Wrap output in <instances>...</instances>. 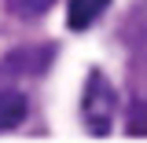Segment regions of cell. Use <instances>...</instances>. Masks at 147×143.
<instances>
[{
	"mask_svg": "<svg viewBox=\"0 0 147 143\" xmlns=\"http://www.w3.org/2000/svg\"><path fill=\"white\" fill-rule=\"evenodd\" d=\"M114 114H118V92L107 81L103 70H92L85 81V95H81V117L88 125L92 136H107L114 125Z\"/></svg>",
	"mask_w": 147,
	"mask_h": 143,
	"instance_id": "obj_1",
	"label": "cell"
},
{
	"mask_svg": "<svg viewBox=\"0 0 147 143\" xmlns=\"http://www.w3.org/2000/svg\"><path fill=\"white\" fill-rule=\"evenodd\" d=\"M55 59V44H26L0 59V77H40Z\"/></svg>",
	"mask_w": 147,
	"mask_h": 143,
	"instance_id": "obj_2",
	"label": "cell"
},
{
	"mask_svg": "<svg viewBox=\"0 0 147 143\" xmlns=\"http://www.w3.org/2000/svg\"><path fill=\"white\" fill-rule=\"evenodd\" d=\"M110 0H70V7H66V26L70 30H88L96 18L107 11Z\"/></svg>",
	"mask_w": 147,
	"mask_h": 143,
	"instance_id": "obj_3",
	"label": "cell"
},
{
	"mask_svg": "<svg viewBox=\"0 0 147 143\" xmlns=\"http://www.w3.org/2000/svg\"><path fill=\"white\" fill-rule=\"evenodd\" d=\"M26 114H30L26 95H18V92H0V132H11L15 125H22Z\"/></svg>",
	"mask_w": 147,
	"mask_h": 143,
	"instance_id": "obj_4",
	"label": "cell"
},
{
	"mask_svg": "<svg viewBox=\"0 0 147 143\" xmlns=\"http://www.w3.org/2000/svg\"><path fill=\"white\" fill-rule=\"evenodd\" d=\"M7 4V11L18 18H40L44 11H52L55 7V0H4Z\"/></svg>",
	"mask_w": 147,
	"mask_h": 143,
	"instance_id": "obj_5",
	"label": "cell"
}]
</instances>
